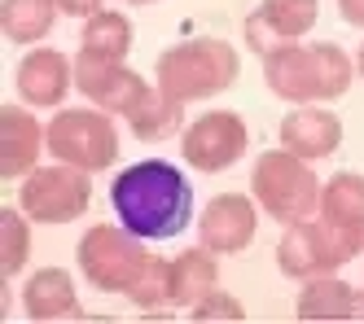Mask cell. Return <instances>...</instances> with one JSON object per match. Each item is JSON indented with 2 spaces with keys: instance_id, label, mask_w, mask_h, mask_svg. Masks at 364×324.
I'll list each match as a JSON object with an SVG mask.
<instances>
[{
  "instance_id": "1",
  "label": "cell",
  "mask_w": 364,
  "mask_h": 324,
  "mask_svg": "<svg viewBox=\"0 0 364 324\" xmlns=\"http://www.w3.org/2000/svg\"><path fill=\"white\" fill-rule=\"evenodd\" d=\"M110 202L127 232L141 241H167L185 232L193 220V188L180 176V167L163 158H145L123 167L110 184Z\"/></svg>"
},
{
  "instance_id": "2",
  "label": "cell",
  "mask_w": 364,
  "mask_h": 324,
  "mask_svg": "<svg viewBox=\"0 0 364 324\" xmlns=\"http://www.w3.org/2000/svg\"><path fill=\"white\" fill-rule=\"evenodd\" d=\"M264 79L285 101H333L351 88V62L338 44H281L264 53Z\"/></svg>"
},
{
  "instance_id": "3",
  "label": "cell",
  "mask_w": 364,
  "mask_h": 324,
  "mask_svg": "<svg viewBox=\"0 0 364 324\" xmlns=\"http://www.w3.org/2000/svg\"><path fill=\"white\" fill-rule=\"evenodd\" d=\"M237 70H242L237 66V48L224 44V40H211V36L185 40V44L167 48L163 58H159V66H154L159 88L171 101H180V105L224 92L232 79H237Z\"/></svg>"
},
{
  "instance_id": "4",
  "label": "cell",
  "mask_w": 364,
  "mask_h": 324,
  "mask_svg": "<svg viewBox=\"0 0 364 324\" xmlns=\"http://www.w3.org/2000/svg\"><path fill=\"white\" fill-rule=\"evenodd\" d=\"M364 250V232L360 228H343L333 220H299L285 228L281 246H277V263L285 276L294 281H311V276H329L343 263H351Z\"/></svg>"
},
{
  "instance_id": "5",
  "label": "cell",
  "mask_w": 364,
  "mask_h": 324,
  "mask_svg": "<svg viewBox=\"0 0 364 324\" xmlns=\"http://www.w3.org/2000/svg\"><path fill=\"white\" fill-rule=\"evenodd\" d=\"M250 188H255V202L281 224L311 220V210H321V180L311 176L307 158L290 153L285 145L277 153H264L255 162Z\"/></svg>"
},
{
  "instance_id": "6",
  "label": "cell",
  "mask_w": 364,
  "mask_h": 324,
  "mask_svg": "<svg viewBox=\"0 0 364 324\" xmlns=\"http://www.w3.org/2000/svg\"><path fill=\"white\" fill-rule=\"evenodd\" d=\"M44 141L48 153L58 162H70V167H84V171H106L110 162L119 158V136H114V123L97 110H62L48 119L44 127Z\"/></svg>"
},
{
  "instance_id": "7",
  "label": "cell",
  "mask_w": 364,
  "mask_h": 324,
  "mask_svg": "<svg viewBox=\"0 0 364 324\" xmlns=\"http://www.w3.org/2000/svg\"><path fill=\"white\" fill-rule=\"evenodd\" d=\"M149 254L141 250V237L127 232V228H110V224H97L84 232L80 241V272L97 285V289H110V293H127L136 285V276L145 272Z\"/></svg>"
},
{
  "instance_id": "8",
  "label": "cell",
  "mask_w": 364,
  "mask_h": 324,
  "mask_svg": "<svg viewBox=\"0 0 364 324\" xmlns=\"http://www.w3.org/2000/svg\"><path fill=\"white\" fill-rule=\"evenodd\" d=\"M92 198V180L84 167H36L31 176H22V210L31 215L36 224H70L88 210Z\"/></svg>"
},
{
  "instance_id": "9",
  "label": "cell",
  "mask_w": 364,
  "mask_h": 324,
  "mask_svg": "<svg viewBox=\"0 0 364 324\" xmlns=\"http://www.w3.org/2000/svg\"><path fill=\"white\" fill-rule=\"evenodd\" d=\"M246 141H250V131H246L242 114L211 110V114H202V119H193L185 127L180 153H185V162L198 167V171H224L246 153Z\"/></svg>"
},
{
  "instance_id": "10",
  "label": "cell",
  "mask_w": 364,
  "mask_h": 324,
  "mask_svg": "<svg viewBox=\"0 0 364 324\" xmlns=\"http://www.w3.org/2000/svg\"><path fill=\"white\" fill-rule=\"evenodd\" d=\"M75 88H80L92 105L101 110H114V114H132L141 97L149 92V84L127 70L123 62H110V58H92V53H80V62H75Z\"/></svg>"
},
{
  "instance_id": "11",
  "label": "cell",
  "mask_w": 364,
  "mask_h": 324,
  "mask_svg": "<svg viewBox=\"0 0 364 324\" xmlns=\"http://www.w3.org/2000/svg\"><path fill=\"white\" fill-rule=\"evenodd\" d=\"M316 26V0H264L259 14L246 18V44L264 58V53L307 36Z\"/></svg>"
},
{
  "instance_id": "12",
  "label": "cell",
  "mask_w": 364,
  "mask_h": 324,
  "mask_svg": "<svg viewBox=\"0 0 364 324\" xmlns=\"http://www.w3.org/2000/svg\"><path fill=\"white\" fill-rule=\"evenodd\" d=\"M202 246L206 250H215V254H237L250 246V237H255V202L242 198V193H220L206 202L202 210Z\"/></svg>"
},
{
  "instance_id": "13",
  "label": "cell",
  "mask_w": 364,
  "mask_h": 324,
  "mask_svg": "<svg viewBox=\"0 0 364 324\" xmlns=\"http://www.w3.org/2000/svg\"><path fill=\"white\" fill-rule=\"evenodd\" d=\"M75 84V66L62 58L58 48H31L27 58L18 62V92L27 105H40V110H53L62 105V97Z\"/></svg>"
},
{
  "instance_id": "14",
  "label": "cell",
  "mask_w": 364,
  "mask_h": 324,
  "mask_svg": "<svg viewBox=\"0 0 364 324\" xmlns=\"http://www.w3.org/2000/svg\"><path fill=\"white\" fill-rule=\"evenodd\" d=\"M40 145H48V141H44V127L31 119V110L5 105V110H0V176L5 180L31 176Z\"/></svg>"
},
{
  "instance_id": "15",
  "label": "cell",
  "mask_w": 364,
  "mask_h": 324,
  "mask_svg": "<svg viewBox=\"0 0 364 324\" xmlns=\"http://www.w3.org/2000/svg\"><path fill=\"white\" fill-rule=\"evenodd\" d=\"M281 145L299 153V158H329L338 145H343V123L329 110H316V105H299L281 119Z\"/></svg>"
},
{
  "instance_id": "16",
  "label": "cell",
  "mask_w": 364,
  "mask_h": 324,
  "mask_svg": "<svg viewBox=\"0 0 364 324\" xmlns=\"http://www.w3.org/2000/svg\"><path fill=\"white\" fill-rule=\"evenodd\" d=\"M22 303H27L31 320H80V303H75V281L62 267H40L22 289Z\"/></svg>"
},
{
  "instance_id": "17",
  "label": "cell",
  "mask_w": 364,
  "mask_h": 324,
  "mask_svg": "<svg viewBox=\"0 0 364 324\" xmlns=\"http://www.w3.org/2000/svg\"><path fill=\"white\" fill-rule=\"evenodd\" d=\"M294 315L299 320H355L360 315V293L347 281H338L333 272L311 276V281H303Z\"/></svg>"
},
{
  "instance_id": "18",
  "label": "cell",
  "mask_w": 364,
  "mask_h": 324,
  "mask_svg": "<svg viewBox=\"0 0 364 324\" xmlns=\"http://www.w3.org/2000/svg\"><path fill=\"white\" fill-rule=\"evenodd\" d=\"M220 281V267H215V250H185L171 263V303L176 307H193L206 289H215Z\"/></svg>"
},
{
  "instance_id": "19",
  "label": "cell",
  "mask_w": 364,
  "mask_h": 324,
  "mask_svg": "<svg viewBox=\"0 0 364 324\" xmlns=\"http://www.w3.org/2000/svg\"><path fill=\"white\" fill-rule=\"evenodd\" d=\"M321 215L343 228L364 232V176L355 171H338L329 184H321Z\"/></svg>"
},
{
  "instance_id": "20",
  "label": "cell",
  "mask_w": 364,
  "mask_h": 324,
  "mask_svg": "<svg viewBox=\"0 0 364 324\" xmlns=\"http://www.w3.org/2000/svg\"><path fill=\"white\" fill-rule=\"evenodd\" d=\"M0 22H5V36L14 44H36V40H44L48 31H53L58 0H5Z\"/></svg>"
},
{
  "instance_id": "21",
  "label": "cell",
  "mask_w": 364,
  "mask_h": 324,
  "mask_svg": "<svg viewBox=\"0 0 364 324\" xmlns=\"http://www.w3.org/2000/svg\"><path fill=\"white\" fill-rule=\"evenodd\" d=\"M127 48H132V22L114 9H97L92 18H84V53L92 58H110L123 62Z\"/></svg>"
},
{
  "instance_id": "22",
  "label": "cell",
  "mask_w": 364,
  "mask_h": 324,
  "mask_svg": "<svg viewBox=\"0 0 364 324\" xmlns=\"http://www.w3.org/2000/svg\"><path fill=\"white\" fill-rule=\"evenodd\" d=\"M180 119H185V105L171 101L163 88H149L141 97V105L127 114V123H132V131H136L141 141H167L171 131L180 127Z\"/></svg>"
},
{
  "instance_id": "23",
  "label": "cell",
  "mask_w": 364,
  "mask_h": 324,
  "mask_svg": "<svg viewBox=\"0 0 364 324\" xmlns=\"http://www.w3.org/2000/svg\"><path fill=\"white\" fill-rule=\"evenodd\" d=\"M31 215L27 210H0V246H5V276H18L22 263L31 254V228H27Z\"/></svg>"
},
{
  "instance_id": "24",
  "label": "cell",
  "mask_w": 364,
  "mask_h": 324,
  "mask_svg": "<svg viewBox=\"0 0 364 324\" xmlns=\"http://www.w3.org/2000/svg\"><path fill=\"white\" fill-rule=\"evenodd\" d=\"M127 298H132L136 307H145V311H154V307L171 303V263L149 254L145 272L136 276V285H132V289H127Z\"/></svg>"
},
{
  "instance_id": "25",
  "label": "cell",
  "mask_w": 364,
  "mask_h": 324,
  "mask_svg": "<svg viewBox=\"0 0 364 324\" xmlns=\"http://www.w3.org/2000/svg\"><path fill=\"white\" fill-rule=\"evenodd\" d=\"M189 315H193V320H242L246 307L232 298V293H224V289H206L202 298L189 307Z\"/></svg>"
},
{
  "instance_id": "26",
  "label": "cell",
  "mask_w": 364,
  "mask_h": 324,
  "mask_svg": "<svg viewBox=\"0 0 364 324\" xmlns=\"http://www.w3.org/2000/svg\"><path fill=\"white\" fill-rule=\"evenodd\" d=\"M62 14H75V18H92L101 9V0H58Z\"/></svg>"
},
{
  "instance_id": "27",
  "label": "cell",
  "mask_w": 364,
  "mask_h": 324,
  "mask_svg": "<svg viewBox=\"0 0 364 324\" xmlns=\"http://www.w3.org/2000/svg\"><path fill=\"white\" fill-rule=\"evenodd\" d=\"M338 14H343L351 26H364V0H338Z\"/></svg>"
},
{
  "instance_id": "28",
  "label": "cell",
  "mask_w": 364,
  "mask_h": 324,
  "mask_svg": "<svg viewBox=\"0 0 364 324\" xmlns=\"http://www.w3.org/2000/svg\"><path fill=\"white\" fill-rule=\"evenodd\" d=\"M355 70L364 75V44H360V53H355Z\"/></svg>"
},
{
  "instance_id": "29",
  "label": "cell",
  "mask_w": 364,
  "mask_h": 324,
  "mask_svg": "<svg viewBox=\"0 0 364 324\" xmlns=\"http://www.w3.org/2000/svg\"><path fill=\"white\" fill-rule=\"evenodd\" d=\"M127 5H149V0H127Z\"/></svg>"
}]
</instances>
